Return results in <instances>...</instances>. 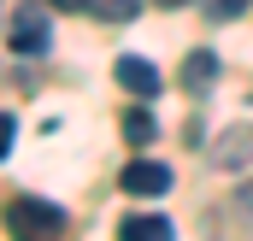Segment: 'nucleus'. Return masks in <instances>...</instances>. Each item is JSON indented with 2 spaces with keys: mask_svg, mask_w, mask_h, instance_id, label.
<instances>
[{
  "mask_svg": "<svg viewBox=\"0 0 253 241\" xmlns=\"http://www.w3.org/2000/svg\"><path fill=\"white\" fill-rule=\"evenodd\" d=\"M6 230L12 241H65V212L42 194H18L6 200Z\"/></svg>",
  "mask_w": 253,
  "mask_h": 241,
  "instance_id": "1",
  "label": "nucleus"
},
{
  "mask_svg": "<svg viewBox=\"0 0 253 241\" xmlns=\"http://www.w3.org/2000/svg\"><path fill=\"white\" fill-rule=\"evenodd\" d=\"M6 41H12V53H24V59L47 53V41H53L47 12H42V6H18V12H12V24H6Z\"/></svg>",
  "mask_w": 253,
  "mask_h": 241,
  "instance_id": "2",
  "label": "nucleus"
},
{
  "mask_svg": "<svg viewBox=\"0 0 253 241\" xmlns=\"http://www.w3.org/2000/svg\"><path fill=\"white\" fill-rule=\"evenodd\" d=\"M118 188H124V194H141V200H153V194L171 188V165H159V159H135V165H124Z\"/></svg>",
  "mask_w": 253,
  "mask_h": 241,
  "instance_id": "3",
  "label": "nucleus"
},
{
  "mask_svg": "<svg viewBox=\"0 0 253 241\" xmlns=\"http://www.w3.org/2000/svg\"><path fill=\"white\" fill-rule=\"evenodd\" d=\"M112 77H118V88H129L135 100H153V94L165 88V77L153 71V59H135V53H124V59H118V71H112Z\"/></svg>",
  "mask_w": 253,
  "mask_h": 241,
  "instance_id": "4",
  "label": "nucleus"
},
{
  "mask_svg": "<svg viewBox=\"0 0 253 241\" xmlns=\"http://www.w3.org/2000/svg\"><path fill=\"white\" fill-rule=\"evenodd\" d=\"M118 241H177V224L165 212H129L118 224Z\"/></svg>",
  "mask_w": 253,
  "mask_h": 241,
  "instance_id": "5",
  "label": "nucleus"
},
{
  "mask_svg": "<svg viewBox=\"0 0 253 241\" xmlns=\"http://www.w3.org/2000/svg\"><path fill=\"white\" fill-rule=\"evenodd\" d=\"M248 159H253V123L248 129H224L218 147H212V165H218V171H236V165H248Z\"/></svg>",
  "mask_w": 253,
  "mask_h": 241,
  "instance_id": "6",
  "label": "nucleus"
},
{
  "mask_svg": "<svg viewBox=\"0 0 253 241\" xmlns=\"http://www.w3.org/2000/svg\"><path fill=\"white\" fill-rule=\"evenodd\" d=\"M212 77H218V53H212V47H194L189 59H183V88H189V94H206Z\"/></svg>",
  "mask_w": 253,
  "mask_h": 241,
  "instance_id": "7",
  "label": "nucleus"
},
{
  "mask_svg": "<svg viewBox=\"0 0 253 241\" xmlns=\"http://www.w3.org/2000/svg\"><path fill=\"white\" fill-rule=\"evenodd\" d=\"M88 12L106 18V24H129V18L141 12V0H88Z\"/></svg>",
  "mask_w": 253,
  "mask_h": 241,
  "instance_id": "8",
  "label": "nucleus"
},
{
  "mask_svg": "<svg viewBox=\"0 0 253 241\" xmlns=\"http://www.w3.org/2000/svg\"><path fill=\"white\" fill-rule=\"evenodd\" d=\"M124 135H129V147H147V141L159 135V123H153V112H141V106H135V112L124 118Z\"/></svg>",
  "mask_w": 253,
  "mask_h": 241,
  "instance_id": "9",
  "label": "nucleus"
},
{
  "mask_svg": "<svg viewBox=\"0 0 253 241\" xmlns=\"http://www.w3.org/2000/svg\"><path fill=\"white\" fill-rule=\"evenodd\" d=\"M242 6H248V0H212V6H206V18H212V24H230Z\"/></svg>",
  "mask_w": 253,
  "mask_h": 241,
  "instance_id": "10",
  "label": "nucleus"
},
{
  "mask_svg": "<svg viewBox=\"0 0 253 241\" xmlns=\"http://www.w3.org/2000/svg\"><path fill=\"white\" fill-rule=\"evenodd\" d=\"M12 141H18V118H12V112H0V159L12 153Z\"/></svg>",
  "mask_w": 253,
  "mask_h": 241,
  "instance_id": "11",
  "label": "nucleus"
},
{
  "mask_svg": "<svg viewBox=\"0 0 253 241\" xmlns=\"http://www.w3.org/2000/svg\"><path fill=\"white\" fill-rule=\"evenodd\" d=\"M236 206H242V218H253V182L242 188V200H236Z\"/></svg>",
  "mask_w": 253,
  "mask_h": 241,
  "instance_id": "12",
  "label": "nucleus"
},
{
  "mask_svg": "<svg viewBox=\"0 0 253 241\" xmlns=\"http://www.w3.org/2000/svg\"><path fill=\"white\" fill-rule=\"evenodd\" d=\"M53 6H65V12H88V0H53Z\"/></svg>",
  "mask_w": 253,
  "mask_h": 241,
  "instance_id": "13",
  "label": "nucleus"
},
{
  "mask_svg": "<svg viewBox=\"0 0 253 241\" xmlns=\"http://www.w3.org/2000/svg\"><path fill=\"white\" fill-rule=\"evenodd\" d=\"M153 6H189V0H153Z\"/></svg>",
  "mask_w": 253,
  "mask_h": 241,
  "instance_id": "14",
  "label": "nucleus"
}]
</instances>
